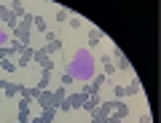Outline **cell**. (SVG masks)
Listing matches in <instances>:
<instances>
[{
    "label": "cell",
    "instance_id": "6da1fadb",
    "mask_svg": "<svg viewBox=\"0 0 161 123\" xmlns=\"http://www.w3.org/2000/svg\"><path fill=\"white\" fill-rule=\"evenodd\" d=\"M67 72L73 80H78V83H86V80H92L94 75H97V67H94V56L86 51V48H80V51H75V56H73V62L67 64Z\"/></svg>",
    "mask_w": 161,
    "mask_h": 123
},
{
    "label": "cell",
    "instance_id": "7a4b0ae2",
    "mask_svg": "<svg viewBox=\"0 0 161 123\" xmlns=\"http://www.w3.org/2000/svg\"><path fill=\"white\" fill-rule=\"evenodd\" d=\"M32 19L30 13H24L22 22H19V27L14 29V35H16V40H22V46H30V29H32Z\"/></svg>",
    "mask_w": 161,
    "mask_h": 123
},
{
    "label": "cell",
    "instance_id": "3957f363",
    "mask_svg": "<svg viewBox=\"0 0 161 123\" xmlns=\"http://www.w3.org/2000/svg\"><path fill=\"white\" fill-rule=\"evenodd\" d=\"M110 110H113V118H118V120H124L129 115V105L124 99H113L110 102Z\"/></svg>",
    "mask_w": 161,
    "mask_h": 123
},
{
    "label": "cell",
    "instance_id": "277c9868",
    "mask_svg": "<svg viewBox=\"0 0 161 123\" xmlns=\"http://www.w3.org/2000/svg\"><path fill=\"white\" fill-rule=\"evenodd\" d=\"M30 105H32V99H27V96H22V102L16 105V112H19V123H30Z\"/></svg>",
    "mask_w": 161,
    "mask_h": 123
},
{
    "label": "cell",
    "instance_id": "5b68a950",
    "mask_svg": "<svg viewBox=\"0 0 161 123\" xmlns=\"http://www.w3.org/2000/svg\"><path fill=\"white\" fill-rule=\"evenodd\" d=\"M86 99H89V96H83V94L78 91V94H67V99H64V102H67V107H70V110H83Z\"/></svg>",
    "mask_w": 161,
    "mask_h": 123
},
{
    "label": "cell",
    "instance_id": "8992f818",
    "mask_svg": "<svg viewBox=\"0 0 161 123\" xmlns=\"http://www.w3.org/2000/svg\"><path fill=\"white\" fill-rule=\"evenodd\" d=\"M46 46H43V48H40V51H43V54H54V51H59V48H62V40H59V38L57 35H54V32H46Z\"/></svg>",
    "mask_w": 161,
    "mask_h": 123
},
{
    "label": "cell",
    "instance_id": "52a82bcc",
    "mask_svg": "<svg viewBox=\"0 0 161 123\" xmlns=\"http://www.w3.org/2000/svg\"><path fill=\"white\" fill-rule=\"evenodd\" d=\"M35 102H38L43 110H54V91H48V88H46V91H40Z\"/></svg>",
    "mask_w": 161,
    "mask_h": 123
},
{
    "label": "cell",
    "instance_id": "ba28073f",
    "mask_svg": "<svg viewBox=\"0 0 161 123\" xmlns=\"http://www.w3.org/2000/svg\"><path fill=\"white\" fill-rule=\"evenodd\" d=\"M32 59L40 64V70H46V72H51V70H54V62L48 59V54H43V51H35V56H32Z\"/></svg>",
    "mask_w": 161,
    "mask_h": 123
},
{
    "label": "cell",
    "instance_id": "9c48e42d",
    "mask_svg": "<svg viewBox=\"0 0 161 123\" xmlns=\"http://www.w3.org/2000/svg\"><path fill=\"white\" fill-rule=\"evenodd\" d=\"M19 54H22V56H19L16 67H27L30 62H32V56H35V51H32L30 46H22V48H19Z\"/></svg>",
    "mask_w": 161,
    "mask_h": 123
},
{
    "label": "cell",
    "instance_id": "30bf717a",
    "mask_svg": "<svg viewBox=\"0 0 161 123\" xmlns=\"http://www.w3.org/2000/svg\"><path fill=\"white\" fill-rule=\"evenodd\" d=\"M113 56H115V70H129V67H132V62L124 56L121 48H113Z\"/></svg>",
    "mask_w": 161,
    "mask_h": 123
},
{
    "label": "cell",
    "instance_id": "8fae6325",
    "mask_svg": "<svg viewBox=\"0 0 161 123\" xmlns=\"http://www.w3.org/2000/svg\"><path fill=\"white\" fill-rule=\"evenodd\" d=\"M110 115H113V110H110V102H105V105L99 102V107L92 112V118H97V120H105V118H110Z\"/></svg>",
    "mask_w": 161,
    "mask_h": 123
},
{
    "label": "cell",
    "instance_id": "7c38bea8",
    "mask_svg": "<svg viewBox=\"0 0 161 123\" xmlns=\"http://www.w3.org/2000/svg\"><path fill=\"white\" fill-rule=\"evenodd\" d=\"M3 94H6V96H19V94H22V83H6Z\"/></svg>",
    "mask_w": 161,
    "mask_h": 123
},
{
    "label": "cell",
    "instance_id": "4fadbf2b",
    "mask_svg": "<svg viewBox=\"0 0 161 123\" xmlns=\"http://www.w3.org/2000/svg\"><path fill=\"white\" fill-rule=\"evenodd\" d=\"M102 38H105V32H102V29H97V27H92V29H89V43H92V46L102 43Z\"/></svg>",
    "mask_w": 161,
    "mask_h": 123
},
{
    "label": "cell",
    "instance_id": "5bb4252c",
    "mask_svg": "<svg viewBox=\"0 0 161 123\" xmlns=\"http://www.w3.org/2000/svg\"><path fill=\"white\" fill-rule=\"evenodd\" d=\"M64 99H67V91H64V86H62V88L54 91V110H59V105H64Z\"/></svg>",
    "mask_w": 161,
    "mask_h": 123
},
{
    "label": "cell",
    "instance_id": "9a60e30c",
    "mask_svg": "<svg viewBox=\"0 0 161 123\" xmlns=\"http://www.w3.org/2000/svg\"><path fill=\"white\" fill-rule=\"evenodd\" d=\"M97 107H99V94H92V96L86 99V105H83V110H86V112H94Z\"/></svg>",
    "mask_w": 161,
    "mask_h": 123
},
{
    "label": "cell",
    "instance_id": "2e32d148",
    "mask_svg": "<svg viewBox=\"0 0 161 123\" xmlns=\"http://www.w3.org/2000/svg\"><path fill=\"white\" fill-rule=\"evenodd\" d=\"M48 80H51V72L40 70V80H38V86H35V88H40V91H46V88H48Z\"/></svg>",
    "mask_w": 161,
    "mask_h": 123
},
{
    "label": "cell",
    "instance_id": "e0dca14e",
    "mask_svg": "<svg viewBox=\"0 0 161 123\" xmlns=\"http://www.w3.org/2000/svg\"><path fill=\"white\" fill-rule=\"evenodd\" d=\"M8 8H11V13H14L16 19L24 16V3H8Z\"/></svg>",
    "mask_w": 161,
    "mask_h": 123
},
{
    "label": "cell",
    "instance_id": "ac0fdd59",
    "mask_svg": "<svg viewBox=\"0 0 161 123\" xmlns=\"http://www.w3.org/2000/svg\"><path fill=\"white\" fill-rule=\"evenodd\" d=\"M102 70H105V75H113V72H115V64L108 59V54L102 56Z\"/></svg>",
    "mask_w": 161,
    "mask_h": 123
},
{
    "label": "cell",
    "instance_id": "d6986e66",
    "mask_svg": "<svg viewBox=\"0 0 161 123\" xmlns=\"http://www.w3.org/2000/svg\"><path fill=\"white\" fill-rule=\"evenodd\" d=\"M8 19H14V13H11V8H8L6 3H0V22H8Z\"/></svg>",
    "mask_w": 161,
    "mask_h": 123
},
{
    "label": "cell",
    "instance_id": "ffe728a7",
    "mask_svg": "<svg viewBox=\"0 0 161 123\" xmlns=\"http://www.w3.org/2000/svg\"><path fill=\"white\" fill-rule=\"evenodd\" d=\"M0 67H3V70L6 72H16L19 67H16V62H14V59H3V62H0Z\"/></svg>",
    "mask_w": 161,
    "mask_h": 123
},
{
    "label": "cell",
    "instance_id": "44dd1931",
    "mask_svg": "<svg viewBox=\"0 0 161 123\" xmlns=\"http://www.w3.org/2000/svg\"><path fill=\"white\" fill-rule=\"evenodd\" d=\"M124 88H126V96H132V94H140V91H142V86H140V80L129 83V86H124Z\"/></svg>",
    "mask_w": 161,
    "mask_h": 123
},
{
    "label": "cell",
    "instance_id": "7402d4cb",
    "mask_svg": "<svg viewBox=\"0 0 161 123\" xmlns=\"http://www.w3.org/2000/svg\"><path fill=\"white\" fill-rule=\"evenodd\" d=\"M8 40H11V35H8V29H6V27H0V48L11 46V43H8Z\"/></svg>",
    "mask_w": 161,
    "mask_h": 123
},
{
    "label": "cell",
    "instance_id": "603a6c76",
    "mask_svg": "<svg viewBox=\"0 0 161 123\" xmlns=\"http://www.w3.org/2000/svg\"><path fill=\"white\" fill-rule=\"evenodd\" d=\"M32 24L40 29V32H48V24H46V19H43V16H35V19H32Z\"/></svg>",
    "mask_w": 161,
    "mask_h": 123
},
{
    "label": "cell",
    "instance_id": "cb8c5ba5",
    "mask_svg": "<svg viewBox=\"0 0 161 123\" xmlns=\"http://www.w3.org/2000/svg\"><path fill=\"white\" fill-rule=\"evenodd\" d=\"M54 115H57V110H43L40 120H43V123H51V120H54Z\"/></svg>",
    "mask_w": 161,
    "mask_h": 123
},
{
    "label": "cell",
    "instance_id": "d4e9b609",
    "mask_svg": "<svg viewBox=\"0 0 161 123\" xmlns=\"http://www.w3.org/2000/svg\"><path fill=\"white\" fill-rule=\"evenodd\" d=\"M113 94H115V99H124V96H126V88H124V86H115Z\"/></svg>",
    "mask_w": 161,
    "mask_h": 123
},
{
    "label": "cell",
    "instance_id": "484cf974",
    "mask_svg": "<svg viewBox=\"0 0 161 123\" xmlns=\"http://www.w3.org/2000/svg\"><path fill=\"white\" fill-rule=\"evenodd\" d=\"M70 83H75V80H73V78H70V75H67V72H62V86H64V88H67V86H70Z\"/></svg>",
    "mask_w": 161,
    "mask_h": 123
},
{
    "label": "cell",
    "instance_id": "4316f807",
    "mask_svg": "<svg viewBox=\"0 0 161 123\" xmlns=\"http://www.w3.org/2000/svg\"><path fill=\"white\" fill-rule=\"evenodd\" d=\"M64 19H67V11H62V8H59V11H57V22L64 24Z\"/></svg>",
    "mask_w": 161,
    "mask_h": 123
},
{
    "label": "cell",
    "instance_id": "83f0119b",
    "mask_svg": "<svg viewBox=\"0 0 161 123\" xmlns=\"http://www.w3.org/2000/svg\"><path fill=\"white\" fill-rule=\"evenodd\" d=\"M99 123H124V120H118V118H113V115H110V118H105V120H99Z\"/></svg>",
    "mask_w": 161,
    "mask_h": 123
},
{
    "label": "cell",
    "instance_id": "f1b7e54d",
    "mask_svg": "<svg viewBox=\"0 0 161 123\" xmlns=\"http://www.w3.org/2000/svg\"><path fill=\"white\" fill-rule=\"evenodd\" d=\"M30 123H43V120H40V118H30Z\"/></svg>",
    "mask_w": 161,
    "mask_h": 123
},
{
    "label": "cell",
    "instance_id": "f546056e",
    "mask_svg": "<svg viewBox=\"0 0 161 123\" xmlns=\"http://www.w3.org/2000/svg\"><path fill=\"white\" fill-rule=\"evenodd\" d=\"M89 123H99V120H97V118H92V120H89Z\"/></svg>",
    "mask_w": 161,
    "mask_h": 123
},
{
    "label": "cell",
    "instance_id": "4dcf8cb0",
    "mask_svg": "<svg viewBox=\"0 0 161 123\" xmlns=\"http://www.w3.org/2000/svg\"><path fill=\"white\" fill-rule=\"evenodd\" d=\"M0 110H3V105H0Z\"/></svg>",
    "mask_w": 161,
    "mask_h": 123
}]
</instances>
